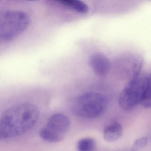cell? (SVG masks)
Wrapping results in <instances>:
<instances>
[{"label": "cell", "mask_w": 151, "mask_h": 151, "mask_svg": "<svg viewBox=\"0 0 151 151\" xmlns=\"http://www.w3.org/2000/svg\"><path fill=\"white\" fill-rule=\"evenodd\" d=\"M40 116V110L35 104L21 103L6 110L0 119V138H12L21 136L35 125Z\"/></svg>", "instance_id": "6da1fadb"}, {"label": "cell", "mask_w": 151, "mask_h": 151, "mask_svg": "<svg viewBox=\"0 0 151 151\" xmlns=\"http://www.w3.org/2000/svg\"><path fill=\"white\" fill-rule=\"evenodd\" d=\"M30 23L29 17L26 13L18 10L4 12L0 17V39L9 42L25 31Z\"/></svg>", "instance_id": "7a4b0ae2"}, {"label": "cell", "mask_w": 151, "mask_h": 151, "mask_svg": "<svg viewBox=\"0 0 151 151\" xmlns=\"http://www.w3.org/2000/svg\"><path fill=\"white\" fill-rule=\"evenodd\" d=\"M149 84L148 76L145 74L140 73L131 79L119 95L120 107L125 111H129L140 104Z\"/></svg>", "instance_id": "3957f363"}, {"label": "cell", "mask_w": 151, "mask_h": 151, "mask_svg": "<svg viewBox=\"0 0 151 151\" xmlns=\"http://www.w3.org/2000/svg\"><path fill=\"white\" fill-rule=\"evenodd\" d=\"M107 101L100 93L90 92L78 97L72 106L76 115L84 119H94L101 115L106 108Z\"/></svg>", "instance_id": "277c9868"}, {"label": "cell", "mask_w": 151, "mask_h": 151, "mask_svg": "<svg viewBox=\"0 0 151 151\" xmlns=\"http://www.w3.org/2000/svg\"><path fill=\"white\" fill-rule=\"evenodd\" d=\"M70 127L68 118L62 114L52 116L40 132V137L51 143L60 142L64 139Z\"/></svg>", "instance_id": "5b68a950"}, {"label": "cell", "mask_w": 151, "mask_h": 151, "mask_svg": "<svg viewBox=\"0 0 151 151\" xmlns=\"http://www.w3.org/2000/svg\"><path fill=\"white\" fill-rule=\"evenodd\" d=\"M89 63L93 72L99 76H105L111 68V63L109 59L100 53L93 54L90 57Z\"/></svg>", "instance_id": "8992f818"}, {"label": "cell", "mask_w": 151, "mask_h": 151, "mask_svg": "<svg viewBox=\"0 0 151 151\" xmlns=\"http://www.w3.org/2000/svg\"><path fill=\"white\" fill-rule=\"evenodd\" d=\"M122 133V125L117 122H114L105 128L103 132V137L107 142H114L121 137Z\"/></svg>", "instance_id": "52a82bcc"}, {"label": "cell", "mask_w": 151, "mask_h": 151, "mask_svg": "<svg viewBox=\"0 0 151 151\" xmlns=\"http://www.w3.org/2000/svg\"><path fill=\"white\" fill-rule=\"evenodd\" d=\"M60 4L81 14H86L89 10L87 5L83 1L77 0H62L57 1Z\"/></svg>", "instance_id": "ba28073f"}, {"label": "cell", "mask_w": 151, "mask_h": 151, "mask_svg": "<svg viewBox=\"0 0 151 151\" xmlns=\"http://www.w3.org/2000/svg\"><path fill=\"white\" fill-rule=\"evenodd\" d=\"M78 151H93L95 147V142L91 138L80 139L77 144Z\"/></svg>", "instance_id": "9c48e42d"}, {"label": "cell", "mask_w": 151, "mask_h": 151, "mask_svg": "<svg viewBox=\"0 0 151 151\" xmlns=\"http://www.w3.org/2000/svg\"><path fill=\"white\" fill-rule=\"evenodd\" d=\"M140 105L145 108H151V83L150 82L145 92Z\"/></svg>", "instance_id": "30bf717a"}, {"label": "cell", "mask_w": 151, "mask_h": 151, "mask_svg": "<svg viewBox=\"0 0 151 151\" xmlns=\"http://www.w3.org/2000/svg\"><path fill=\"white\" fill-rule=\"evenodd\" d=\"M148 138L147 137H143L136 139L132 148V151H138L147 145Z\"/></svg>", "instance_id": "8fae6325"}, {"label": "cell", "mask_w": 151, "mask_h": 151, "mask_svg": "<svg viewBox=\"0 0 151 151\" xmlns=\"http://www.w3.org/2000/svg\"><path fill=\"white\" fill-rule=\"evenodd\" d=\"M148 77H149V82L151 83V74H150V75L148 76Z\"/></svg>", "instance_id": "7c38bea8"}]
</instances>
